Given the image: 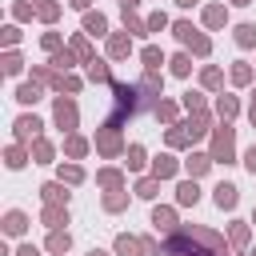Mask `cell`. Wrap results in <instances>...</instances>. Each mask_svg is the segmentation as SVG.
I'll return each mask as SVG.
<instances>
[{
    "mask_svg": "<svg viewBox=\"0 0 256 256\" xmlns=\"http://www.w3.org/2000/svg\"><path fill=\"white\" fill-rule=\"evenodd\" d=\"M228 236L208 224H180L164 236V256H228Z\"/></svg>",
    "mask_w": 256,
    "mask_h": 256,
    "instance_id": "obj_1",
    "label": "cell"
},
{
    "mask_svg": "<svg viewBox=\"0 0 256 256\" xmlns=\"http://www.w3.org/2000/svg\"><path fill=\"white\" fill-rule=\"evenodd\" d=\"M212 160L216 164H236V128H232V120H220L216 128H212Z\"/></svg>",
    "mask_w": 256,
    "mask_h": 256,
    "instance_id": "obj_2",
    "label": "cell"
},
{
    "mask_svg": "<svg viewBox=\"0 0 256 256\" xmlns=\"http://www.w3.org/2000/svg\"><path fill=\"white\" fill-rule=\"evenodd\" d=\"M92 148H96L104 160H120V156L128 152V144H124V132H120V128H96Z\"/></svg>",
    "mask_w": 256,
    "mask_h": 256,
    "instance_id": "obj_3",
    "label": "cell"
},
{
    "mask_svg": "<svg viewBox=\"0 0 256 256\" xmlns=\"http://www.w3.org/2000/svg\"><path fill=\"white\" fill-rule=\"evenodd\" d=\"M52 124H56L60 132H76V128H80V108H76L72 96H56V100H52Z\"/></svg>",
    "mask_w": 256,
    "mask_h": 256,
    "instance_id": "obj_4",
    "label": "cell"
},
{
    "mask_svg": "<svg viewBox=\"0 0 256 256\" xmlns=\"http://www.w3.org/2000/svg\"><path fill=\"white\" fill-rule=\"evenodd\" d=\"M36 136H44V120H40L36 112H24V116H16V120H12V140L32 144Z\"/></svg>",
    "mask_w": 256,
    "mask_h": 256,
    "instance_id": "obj_5",
    "label": "cell"
},
{
    "mask_svg": "<svg viewBox=\"0 0 256 256\" xmlns=\"http://www.w3.org/2000/svg\"><path fill=\"white\" fill-rule=\"evenodd\" d=\"M148 172L156 176V180H176L180 176V160L172 156V148L168 152H160V156H152V164H148Z\"/></svg>",
    "mask_w": 256,
    "mask_h": 256,
    "instance_id": "obj_6",
    "label": "cell"
},
{
    "mask_svg": "<svg viewBox=\"0 0 256 256\" xmlns=\"http://www.w3.org/2000/svg\"><path fill=\"white\" fill-rule=\"evenodd\" d=\"M212 204H216L220 212H236V204H240V188H236L232 180H220V184L212 188Z\"/></svg>",
    "mask_w": 256,
    "mask_h": 256,
    "instance_id": "obj_7",
    "label": "cell"
},
{
    "mask_svg": "<svg viewBox=\"0 0 256 256\" xmlns=\"http://www.w3.org/2000/svg\"><path fill=\"white\" fill-rule=\"evenodd\" d=\"M180 128L192 136V144L196 140H204V136H212V112H196V116H184L180 120Z\"/></svg>",
    "mask_w": 256,
    "mask_h": 256,
    "instance_id": "obj_8",
    "label": "cell"
},
{
    "mask_svg": "<svg viewBox=\"0 0 256 256\" xmlns=\"http://www.w3.org/2000/svg\"><path fill=\"white\" fill-rule=\"evenodd\" d=\"M200 24H204L208 32L228 28V4H204V8H200Z\"/></svg>",
    "mask_w": 256,
    "mask_h": 256,
    "instance_id": "obj_9",
    "label": "cell"
},
{
    "mask_svg": "<svg viewBox=\"0 0 256 256\" xmlns=\"http://www.w3.org/2000/svg\"><path fill=\"white\" fill-rule=\"evenodd\" d=\"M36 192H40V200H44V204H68V200H72V192H68V184H64V180H44Z\"/></svg>",
    "mask_w": 256,
    "mask_h": 256,
    "instance_id": "obj_10",
    "label": "cell"
},
{
    "mask_svg": "<svg viewBox=\"0 0 256 256\" xmlns=\"http://www.w3.org/2000/svg\"><path fill=\"white\" fill-rule=\"evenodd\" d=\"M152 228H156L160 236L176 232V228H180V220H176V208H168V204H156V208H152Z\"/></svg>",
    "mask_w": 256,
    "mask_h": 256,
    "instance_id": "obj_11",
    "label": "cell"
},
{
    "mask_svg": "<svg viewBox=\"0 0 256 256\" xmlns=\"http://www.w3.org/2000/svg\"><path fill=\"white\" fill-rule=\"evenodd\" d=\"M92 152V140L88 136H80V132H64V156L68 160H84Z\"/></svg>",
    "mask_w": 256,
    "mask_h": 256,
    "instance_id": "obj_12",
    "label": "cell"
},
{
    "mask_svg": "<svg viewBox=\"0 0 256 256\" xmlns=\"http://www.w3.org/2000/svg\"><path fill=\"white\" fill-rule=\"evenodd\" d=\"M216 160H212V152H188L184 156V172L192 176V180H200V176H208V168H212Z\"/></svg>",
    "mask_w": 256,
    "mask_h": 256,
    "instance_id": "obj_13",
    "label": "cell"
},
{
    "mask_svg": "<svg viewBox=\"0 0 256 256\" xmlns=\"http://www.w3.org/2000/svg\"><path fill=\"white\" fill-rule=\"evenodd\" d=\"M56 180H64L68 188H76V184H84V180H88V172H84V164H80V160H68V164L60 160V164H56Z\"/></svg>",
    "mask_w": 256,
    "mask_h": 256,
    "instance_id": "obj_14",
    "label": "cell"
},
{
    "mask_svg": "<svg viewBox=\"0 0 256 256\" xmlns=\"http://www.w3.org/2000/svg\"><path fill=\"white\" fill-rule=\"evenodd\" d=\"M44 248H48L52 256H68V252H72V232H68V228H48Z\"/></svg>",
    "mask_w": 256,
    "mask_h": 256,
    "instance_id": "obj_15",
    "label": "cell"
},
{
    "mask_svg": "<svg viewBox=\"0 0 256 256\" xmlns=\"http://www.w3.org/2000/svg\"><path fill=\"white\" fill-rule=\"evenodd\" d=\"M80 32H88V36H96V40H100V36H112V32H108V16H104V12H92V8L84 12Z\"/></svg>",
    "mask_w": 256,
    "mask_h": 256,
    "instance_id": "obj_16",
    "label": "cell"
},
{
    "mask_svg": "<svg viewBox=\"0 0 256 256\" xmlns=\"http://www.w3.org/2000/svg\"><path fill=\"white\" fill-rule=\"evenodd\" d=\"M108 44V60H124L128 52H132V32H112V36H104Z\"/></svg>",
    "mask_w": 256,
    "mask_h": 256,
    "instance_id": "obj_17",
    "label": "cell"
},
{
    "mask_svg": "<svg viewBox=\"0 0 256 256\" xmlns=\"http://www.w3.org/2000/svg\"><path fill=\"white\" fill-rule=\"evenodd\" d=\"M28 160H32V148H28V144H20V140H12V144L4 148V164H8L12 172H20V168H24Z\"/></svg>",
    "mask_w": 256,
    "mask_h": 256,
    "instance_id": "obj_18",
    "label": "cell"
},
{
    "mask_svg": "<svg viewBox=\"0 0 256 256\" xmlns=\"http://www.w3.org/2000/svg\"><path fill=\"white\" fill-rule=\"evenodd\" d=\"M28 224H32V216H28L24 208H8V212H4V232H8V236H24Z\"/></svg>",
    "mask_w": 256,
    "mask_h": 256,
    "instance_id": "obj_19",
    "label": "cell"
},
{
    "mask_svg": "<svg viewBox=\"0 0 256 256\" xmlns=\"http://www.w3.org/2000/svg\"><path fill=\"white\" fill-rule=\"evenodd\" d=\"M84 76H88V84H116V80H112V64L100 60V56H96L92 64H84Z\"/></svg>",
    "mask_w": 256,
    "mask_h": 256,
    "instance_id": "obj_20",
    "label": "cell"
},
{
    "mask_svg": "<svg viewBox=\"0 0 256 256\" xmlns=\"http://www.w3.org/2000/svg\"><path fill=\"white\" fill-rule=\"evenodd\" d=\"M28 148H32V164H56V144L48 136H36Z\"/></svg>",
    "mask_w": 256,
    "mask_h": 256,
    "instance_id": "obj_21",
    "label": "cell"
},
{
    "mask_svg": "<svg viewBox=\"0 0 256 256\" xmlns=\"http://www.w3.org/2000/svg\"><path fill=\"white\" fill-rule=\"evenodd\" d=\"M176 204H180V208H196V204H200V184H196L192 176L176 184Z\"/></svg>",
    "mask_w": 256,
    "mask_h": 256,
    "instance_id": "obj_22",
    "label": "cell"
},
{
    "mask_svg": "<svg viewBox=\"0 0 256 256\" xmlns=\"http://www.w3.org/2000/svg\"><path fill=\"white\" fill-rule=\"evenodd\" d=\"M40 224L44 228H64L68 224V204H44L40 208Z\"/></svg>",
    "mask_w": 256,
    "mask_h": 256,
    "instance_id": "obj_23",
    "label": "cell"
},
{
    "mask_svg": "<svg viewBox=\"0 0 256 256\" xmlns=\"http://www.w3.org/2000/svg\"><path fill=\"white\" fill-rule=\"evenodd\" d=\"M248 240H252V220H232V224H228V244L244 252Z\"/></svg>",
    "mask_w": 256,
    "mask_h": 256,
    "instance_id": "obj_24",
    "label": "cell"
},
{
    "mask_svg": "<svg viewBox=\"0 0 256 256\" xmlns=\"http://www.w3.org/2000/svg\"><path fill=\"white\" fill-rule=\"evenodd\" d=\"M120 20H124V32H132V36H148V16H140L136 8H120Z\"/></svg>",
    "mask_w": 256,
    "mask_h": 256,
    "instance_id": "obj_25",
    "label": "cell"
},
{
    "mask_svg": "<svg viewBox=\"0 0 256 256\" xmlns=\"http://www.w3.org/2000/svg\"><path fill=\"white\" fill-rule=\"evenodd\" d=\"M68 48L76 52L80 64H92V60H96V52H92V36H88V32H76V36L68 40Z\"/></svg>",
    "mask_w": 256,
    "mask_h": 256,
    "instance_id": "obj_26",
    "label": "cell"
},
{
    "mask_svg": "<svg viewBox=\"0 0 256 256\" xmlns=\"http://www.w3.org/2000/svg\"><path fill=\"white\" fill-rule=\"evenodd\" d=\"M180 108H184V104H176V100H168V96H164V100L156 104V112H152V116H156L164 128H172V124H180Z\"/></svg>",
    "mask_w": 256,
    "mask_h": 256,
    "instance_id": "obj_27",
    "label": "cell"
},
{
    "mask_svg": "<svg viewBox=\"0 0 256 256\" xmlns=\"http://www.w3.org/2000/svg\"><path fill=\"white\" fill-rule=\"evenodd\" d=\"M100 208H104V212H112V216H116V212H124V208H128V188H108V192L100 196Z\"/></svg>",
    "mask_w": 256,
    "mask_h": 256,
    "instance_id": "obj_28",
    "label": "cell"
},
{
    "mask_svg": "<svg viewBox=\"0 0 256 256\" xmlns=\"http://www.w3.org/2000/svg\"><path fill=\"white\" fill-rule=\"evenodd\" d=\"M112 252H116V256H144V244H140V236L120 232V236H116V244H112Z\"/></svg>",
    "mask_w": 256,
    "mask_h": 256,
    "instance_id": "obj_29",
    "label": "cell"
},
{
    "mask_svg": "<svg viewBox=\"0 0 256 256\" xmlns=\"http://www.w3.org/2000/svg\"><path fill=\"white\" fill-rule=\"evenodd\" d=\"M200 88H204V92H220V88H224V68L204 64V68H200Z\"/></svg>",
    "mask_w": 256,
    "mask_h": 256,
    "instance_id": "obj_30",
    "label": "cell"
},
{
    "mask_svg": "<svg viewBox=\"0 0 256 256\" xmlns=\"http://www.w3.org/2000/svg\"><path fill=\"white\" fill-rule=\"evenodd\" d=\"M96 184H100L104 192H108V188H128V176H124L120 168H112V164H108V168H100V172H96Z\"/></svg>",
    "mask_w": 256,
    "mask_h": 256,
    "instance_id": "obj_31",
    "label": "cell"
},
{
    "mask_svg": "<svg viewBox=\"0 0 256 256\" xmlns=\"http://www.w3.org/2000/svg\"><path fill=\"white\" fill-rule=\"evenodd\" d=\"M168 72H172L176 80H188V76H192V52H176V56H168Z\"/></svg>",
    "mask_w": 256,
    "mask_h": 256,
    "instance_id": "obj_32",
    "label": "cell"
},
{
    "mask_svg": "<svg viewBox=\"0 0 256 256\" xmlns=\"http://www.w3.org/2000/svg\"><path fill=\"white\" fill-rule=\"evenodd\" d=\"M52 88H56L60 96H76V92L84 88V80H80V76H72V72H56V80H52Z\"/></svg>",
    "mask_w": 256,
    "mask_h": 256,
    "instance_id": "obj_33",
    "label": "cell"
},
{
    "mask_svg": "<svg viewBox=\"0 0 256 256\" xmlns=\"http://www.w3.org/2000/svg\"><path fill=\"white\" fill-rule=\"evenodd\" d=\"M160 184H164V180H156V176L148 172V176H140V180L132 184V192H136L140 200H156V196H160Z\"/></svg>",
    "mask_w": 256,
    "mask_h": 256,
    "instance_id": "obj_34",
    "label": "cell"
},
{
    "mask_svg": "<svg viewBox=\"0 0 256 256\" xmlns=\"http://www.w3.org/2000/svg\"><path fill=\"white\" fill-rule=\"evenodd\" d=\"M184 52H192L196 60H208V56H212V36H208V32H196V36L188 40V48H184Z\"/></svg>",
    "mask_w": 256,
    "mask_h": 256,
    "instance_id": "obj_35",
    "label": "cell"
},
{
    "mask_svg": "<svg viewBox=\"0 0 256 256\" xmlns=\"http://www.w3.org/2000/svg\"><path fill=\"white\" fill-rule=\"evenodd\" d=\"M252 76H256V72H252V64H248V60H236V64L228 68V80H232L236 88H248V84H252Z\"/></svg>",
    "mask_w": 256,
    "mask_h": 256,
    "instance_id": "obj_36",
    "label": "cell"
},
{
    "mask_svg": "<svg viewBox=\"0 0 256 256\" xmlns=\"http://www.w3.org/2000/svg\"><path fill=\"white\" fill-rule=\"evenodd\" d=\"M12 96H16V104H36V100L44 96V84H36V80H24V84H20Z\"/></svg>",
    "mask_w": 256,
    "mask_h": 256,
    "instance_id": "obj_37",
    "label": "cell"
},
{
    "mask_svg": "<svg viewBox=\"0 0 256 256\" xmlns=\"http://www.w3.org/2000/svg\"><path fill=\"white\" fill-rule=\"evenodd\" d=\"M216 116H220V120H236V116H240V100L228 96V92H220V96H216Z\"/></svg>",
    "mask_w": 256,
    "mask_h": 256,
    "instance_id": "obj_38",
    "label": "cell"
},
{
    "mask_svg": "<svg viewBox=\"0 0 256 256\" xmlns=\"http://www.w3.org/2000/svg\"><path fill=\"white\" fill-rule=\"evenodd\" d=\"M124 164H128V172H144V168H148V152H144V144H128Z\"/></svg>",
    "mask_w": 256,
    "mask_h": 256,
    "instance_id": "obj_39",
    "label": "cell"
},
{
    "mask_svg": "<svg viewBox=\"0 0 256 256\" xmlns=\"http://www.w3.org/2000/svg\"><path fill=\"white\" fill-rule=\"evenodd\" d=\"M232 40H236V48H244V52L256 48V24H248V20L236 24V28H232Z\"/></svg>",
    "mask_w": 256,
    "mask_h": 256,
    "instance_id": "obj_40",
    "label": "cell"
},
{
    "mask_svg": "<svg viewBox=\"0 0 256 256\" xmlns=\"http://www.w3.org/2000/svg\"><path fill=\"white\" fill-rule=\"evenodd\" d=\"M140 64L152 68V72H160V64H168V56H164L156 44H144V48H140Z\"/></svg>",
    "mask_w": 256,
    "mask_h": 256,
    "instance_id": "obj_41",
    "label": "cell"
},
{
    "mask_svg": "<svg viewBox=\"0 0 256 256\" xmlns=\"http://www.w3.org/2000/svg\"><path fill=\"white\" fill-rule=\"evenodd\" d=\"M164 144L176 152V148H192V136L180 128V124H172V128H164Z\"/></svg>",
    "mask_w": 256,
    "mask_h": 256,
    "instance_id": "obj_42",
    "label": "cell"
},
{
    "mask_svg": "<svg viewBox=\"0 0 256 256\" xmlns=\"http://www.w3.org/2000/svg\"><path fill=\"white\" fill-rule=\"evenodd\" d=\"M0 64H4V76H20V72H24V56H20L16 48H4Z\"/></svg>",
    "mask_w": 256,
    "mask_h": 256,
    "instance_id": "obj_43",
    "label": "cell"
},
{
    "mask_svg": "<svg viewBox=\"0 0 256 256\" xmlns=\"http://www.w3.org/2000/svg\"><path fill=\"white\" fill-rule=\"evenodd\" d=\"M180 104H184V112H188V116H196V112H208V104H204V92H196V88H188V92L180 96Z\"/></svg>",
    "mask_w": 256,
    "mask_h": 256,
    "instance_id": "obj_44",
    "label": "cell"
},
{
    "mask_svg": "<svg viewBox=\"0 0 256 256\" xmlns=\"http://www.w3.org/2000/svg\"><path fill=\"white\" fill-rule=\"evenodd\" d=\"M60 12H64V8H60V0H48V4H40V8H36V20L52 28V24L60 20Z\"/></svg>",
    "mask_w": 256,
    "mask_h": 256,
    "instance_id": "obj_45",
    "label": "cell"
},
{
    "mask_svg": "<svg viewBox=\"0 0 256 256\" xmlns=\"http://www.w3.org/2000/svg\"><path fill=\"white\" fill-rule=\"evenodd\" d=\"M48 64H52L56 72H68V68H72V64H80V60H76V52H72V48H60L56 56H48Z\"/></svg>",
    "mask_w": 256,
    "mask_h": 256,
    "instance_id": "obj_46",
    "label": "cell"
},
{
    "mask_svg": "<svg viewBox=\"0 0 256 256\" xmlns=\"http://www.w3.org/2000/svg\"><path fill=\"white\" fill-rule=\"evenodd\" d=\"M196 32H200V28H192V20H172V36H176L184 48H188V40H192Z\"/></svg>",
    "mask_w": 256,
    "mask_h": 256,
    "instance_id": "obj_47",
    "label": "cell"
},
{
    "mask_svg": "<svg viewBox=\"0 0 256 256\" xmlns=\"http://www.w3.org/2000/svg\"><path fill=\"white\" fill-rule=\"evenodd\" d=\"M32 16H36V4H32V0H16V4H12V20H16V24H24V20H32Z\"/></svg>",
    "mask_w": 256,
    "mask_h": 256,
    "instance_id": "obj_48",
    "label": "cell"
},
{
    "mask_svg": "<svg viewBox=\"0 0 256 256\" xmlns=\"http://www.w3.org/2000/svg\"><path fill=\"white\" fill-rule=\"evenodd\" d=\"M20 36H24V32H20V24H16V20L0 28V44H4V48H16V44H20Z\"/></svg>",
    "mask_w": 256,
    "mask_h": 256,
    "instance_id": "obj_49",
    "label": "cell"
},
{
    "mask_svg": "<svg viewBox=\"0 0 256 256\" xmlns=\"http://www.w3.org/2000/svg\"><path fill=\"white\" fill-rule=\"evenodd\" d=\"M164 28H172L168 12H148V36H156V32H164Z\"/></svg>",
    "mask_w": 256,
    "mask_h": 256,
    "instance_id": "obj_50",
    "label": "cell"
},
{
    "mask_svg": "<svg viewBox=\"0 0 256 256\" xmlns=\"http://www.w3.org/2000/svg\"><path fill=\"white\" fill-rule=\"evenodd\" d=\"M40 48H44L48 56H56V52L64 48V36H60V32H44V36H40Z\"/></svg>",
    "mask_w": 256,
    "mask_h": 256,
    "instance_id": "obj_51",
    "label": "cell"
},
{
    "mask_svg": "<svg viewBox=\"0 0 256 256\" xmlns=\"http://www.w3.org/2000/svg\"><path fill=\"white\" fill-rule=\"evenodd\" d=\"M240 164H244V168H248V172L256 176V144H252V148H248V152L240 156Z\"/></svg>",
    "mask_w": 256,
    "mask_h": 256,
    "instance_id": "obj_52",
    "label": "cell"
},
{
    "mask_svg": "<svg viewBox=\"0 0 256 256\" xmlns=\"http://www.w3.org/2000/svg\"><path fill=\"white\" fill-rule=\"evenodd\" d=\"M12 256H40V248H36V244H20Z\"/></svg>",
    "mask_w": 256,
    "mask_h": 256,
    "instance_id": "obj_53",
    "label": "cell"
},
{
    "mask_svg": "<svg viewBox=\"0 0 256 256\" xmlns=\"http://www.w3.org/2000/svg\"><path fill=\"white\" fill-rule=\"evenodd\" d=\"M68 4H72L76 12H88V8H92V0H68Z\"/></svg>",
    "mask_w": 256,
    "mask_h": 256,
    "instance_id": "obj_54",
    "label": "cell"
},
{
    "mask_svg": "<svg viewBox=\"0 0 256 256\" xmlns=\"http://www.w3.org/2000/svg\"><path fill=\"white\" fill-rule=\"evenodd\" d=\"M172 4H176V8H196L200 0H172Z\"/></svg>",
    "mask_w": 256,
    "mask_h": 256,
    "instance_id": "obj_55",
    "label": "cell"
},
{
    "mask_svg": "<svg viewBox=\"0 0 256 256\" xmlns=\"http://www.w3.org/2000/svg\"><path fill=\"white\" fill-rule=\"evenodd\" d=\"M120 8H140V0H120Z\"/></svg>",
    "mask_w": 256,
    "mask_h": 256,
    "instance_id": "obj_56",
    "label": "cell"
},
{
    "mask_svg": "<svg viewBox=\"0 0 256 256\" xmlns=\"http://www.w3.org/2000/svg\"><path fill=\"white\" fill-rule=\"evenodd\" d=\"M248 124H252V128H256V104H252V108H248Z\"/></svg>",
    "mask_w": 256,
    "mask_h": 256,
    "instance_id": "obj_57",
    "label": "cell"
},
{
    "mask_svg": "<svg viewBox=\"0 0 256 256\" xmlns=\"http://www.w3.org/2000/svg\"><path fill=\"white\" fill-rule=\"evenodd\" d=\"M88 256H116V252H104V248H92Z\"/></svg>",
    "mask_w": 256,
    "mask_h": 256,
    "instance_id": "obj_58",
    "label": "cell"
},
{
    "mask_svg": "<svg viewBox=\"0 0 256 256\" xmlns=\"http://www.w3.org/2000/svg\"><path fill=\"white\" fill-rule=\"evenodd\" d=\"M228 4H236V8H248V4H252V0H228Z\"/></svg>",
    "mask_w": 256,
    "mask_h": 256,
    "instance_id": "obj_59",
    "label": "cell"
},
{
    "mask_svg": "<svg viewBox=\"0 0 256 256\" xmlns=\"http://www.w3.org/2000/svg\"><path fill=\"white\" fill-rule=\"evenodd\" d=\"M32 4H36V8H40V4H48V0H32Z\"/></svg>",
    "mask_w": 256,
    "mask_h": 256,
    "instance_id": "obj_60",
    "label": "cell"
},
{
    "mask_svg": "<svg viewBox=\"0 0 256 256\" xmlns=\"http://www.w3.org/2000/svg\"><path fill=\"white\" fill-rule=\"evenodd\" d=\"M252 104H256V88H252Z\"/></svg>",
    "mask_w": 256,
    "mask_h": 256,
    "instance_id": "obj_61",
    "label": "cell"
},
{
    "mask_svg": "<svg viewBox=\"0 0 256 256\" xmlns=\"http://www.w3.org/2000/svg\"><path fill=\"white\" fill-rule=\"evenodd\" d=\"M252 224H256V208H252Z\"/></svg>",
    "mask_w": 256,
    "mask_h": 256,
    "instance_id": "obj_62",
    "label": "cell"
},
{
    "mask_svg": "<svg viewBox=\"0 0 256 256\" xmlns=\"http://www.w3.org/2000/svg\"><path fill=\"white\" fill-rule=\"evenodd\" d=\"M248 256H256V248H252V252H248Z\"/></svg>",
    "mask_w": 256,
    "mask_h": 256,
    "instance_id": "obj_63",
    "label": "cell"
},
{
    "mask_svg": "<svg viewBox=\"0 0 256 256\" xmlns=\"http://www.w3.org/2000/svg\"><path fill=\"white\" fill-rule=\"evenodd\" d=\"M244 256H248V252H244Z\"/></svg>",
    "mask_w": 256,
    "mask_h": 256,
    "instance_id": "obj_64",
    "label": "cell"
}]
</instances>
